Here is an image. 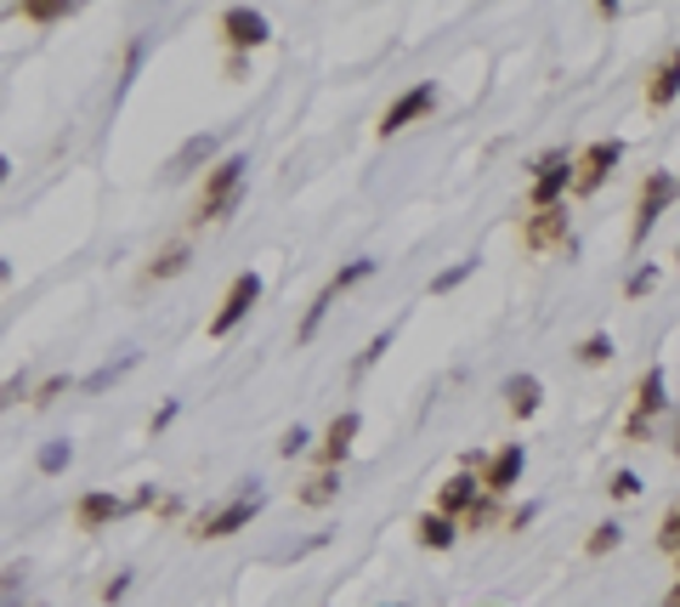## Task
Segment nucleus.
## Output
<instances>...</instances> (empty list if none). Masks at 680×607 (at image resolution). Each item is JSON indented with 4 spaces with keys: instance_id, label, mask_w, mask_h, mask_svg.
<instances>
[{
    "instance_id": "nucleus-1",
    "label": "nucleus",
    "mask_w": 680,
    "mask_h": 607,
    "mask_svg": "<svg viewBox=\"0 0 680 607\" xmlns=\"http://www.w3.org/2000/svg\"><path fill=\"white\" fill-rule=\"evenodd\" d=\"M245 171H250V159L245 154H227L216 171H211V182H204V199H199V216L193 222H222L238 205V182H245Z\"/></svg>"
},
{
    "instance_id": "nucleus-2",
    "label": "nucleus",
    "mask_w": 680,
    "mask_h": 607,
    "mask_svg": "<svg viewBox=\"0 0 680 607\" xmlns=\"http://www.w3.org/2000/svg\"><path fill=\"white\" fill-rule=\"evenodd\" d=\"M573 177H578V159H567V148H551L539 159V182H533V205L539 211H551L556 199H562V188H573Z\"/></svg>"
},
{
    "instance_id": "nucleus-3",
    "label": "nucleus",
    "mask_w": 680,
    "mask_h": 607,
    "mask_svg": "<svg viewBox=\"0 0 680 607\" xmlns=\"http://www.w3.org/2000/svg\"><path fill=\"white\" fill-rule=\"evenodd\" d=\"M256 512H261V494H238L233 505H222V512L199 517V522H193V539H227V533H238V528H250Z\"/></svg>"
},
{
    "instance_id": "nucleus-4",
    "label": "nucleus",
    "mask_w": 680,
    "mask_h": 607,
    "mask_svg": "<svg viewBox=\"0 0 680 607\" xmlns=\"http://www.w3.org/2000/svg\"><path fill=\"white\" fill-rule=\"evenodd\" d=\"M256 295H261V279H256V273H238V279H233L227 301H222V307H216V318H211V335H216V341L238 329V318H245V313L256 307Z\"/></svg>"
},
{
    "instance_id": "nucleus-5",
    "label": "nucleus",
    "mask_w": 680,
    "mask_h": 607,
    "mask_svg": "<svg viewBox=\"0 0 680 607\" xmlns=\"http://www.w3.org/2000/svg\"><path fill=\"white\" fill-rule=\"evenodd\" d=\"M680 193V182L669 177V171H658V177H646V188H641V205H635V233L630 239L635 245H646V233H653V222H658V211L669 205V199Z\"/></svg>"
},
{
    "instance_id": "nucleus-6",
    "label": "nucleus",
    "mask_w": 680,
    "mask_h": 607,
    "mask_svg": "<svg viewBox=\"0 0 680 607\" xmlns=\"http://www.w3.org/2000/svg\"><path fill=\"white\" fill-rule=\"evenodd\" d=\"M619 143H590L585 154H578V177H573V193H596L601 182H607V171L619 165Z\"/></svg>"
},
{
    "instance_id": "nucleus-7",
    "label": "nucleus",
    "mask_w": 680,
    "mask_h": 607,
    "mask_svg": "<svg viewBox=\"0 0 680 607\" xmlns=\"http://www.w3.org/2000/svg\"><path fill=\"white\" fill-rule=\"evenodd\" d=\"M216 148H222V137H216V131H204V137H188L177 154H170V165H165V182H182V177H193L199 165H211V159H216Z\"/></svg>"
},
{
    "instance_id": "nucleus-8",
    "label": "nucleus",
    "mask_w": 680,
    "mask_h": 607,
    "mask_svg": "<svg viewBox=\"0 0 680 607\" xmlns=\"http://www.w3.org/2000/svg\"><path fill=\"white\" fill-rule=\"evenodd\" d=\"M437 109V91L431 86H415V91H403L397 103L381 114V137H392V131H403L408 120H420V114H431Z\"/></svg>"
},
{
    "instance_id": "nucleus-9",
    "label": "nucleus",
    "mask_w": 680,
    "mask_h": 607,
    "mask_svg": "<svg viewBox=\"0 0 680 607\" xmlns=\"http://www.w3.org/2000/svg\"><path fill=\"white\" fill-rule=\"evenodd\" d=\"M522 245H528V250H556V245H567V211H562V205L539 211V216L522 227Z\"/></svg>"
},
{
    "instance_id": "nucleus-10",
    "label": "nucleus",
    "mask_w": 680,
    "mask_h": 607,
    "mask_svg": "<svg viewBox=\"0 0 680 607\" xmlns=\"http://www.w3.org/2000/svg\"><path fill=\"white\" fill-rule=\"evenodd\" d=\"M664 409V369H646L641 375V397H635V415H630V437H646L653 415Z\"/></svg>"
},
{
    "instance_id": "nucleus-11",
    "label": "nucleus",
    "mask_w": 680,
    "mask_h": 607,
    "mask_svg": "<svg viewBox=\"0 0 680 607\" xmlns=\"http://www.w3.org/2000/svg\"><path fill=\"white\" fill-rule=\"evenodd\" d=\"M222 29H227V41H233L238 52L267 41V18H261V12H250V7H227V12H222Z\"/></svg>"
},
{
    "instance_id": "nucleus-12",
    "label": "nucleus",
    "mask_w": 680,
    "mask_h": 607,
    "mask_svg": "<svg viewBox=\"0 0 680 607\" xmlns=\"http://www.w3.org/2000/svg\"><path fill=\"white\" fill-rule=\"evenodd\" d=\"M522 460H528V454H522V443L499 449V454H494V465H488V477H483V488H488V494H505L510 483L522 477Z\"/></svg>"
},
{
    "instance_id": "nucleus-13",
    "label": "nucleus",
    "mask_w": 680,
    "mask_h": 607,
    "mask_svg": "<svg viewBox=\"0 0 680 607\" xmlns=\"http://www.w3.org/2000/svg\"><path fill=\"white\" fill-rule=\"evenodd\" d=\"M646 97H653V109H669V103H675V97H680V46L669 52V63H664V69H658V80H653V86H646Z\"/></svg>"
},
{
    "instance_id": "nucleus-14",
    "label": "nucleus",
    "mask_w": 680,
    "mask_h": 607,
    "mask_svg": "<svg viewBox=\"0 0 680 607\" xmlns=\"http://www.w3.org/2000/svg\"><path fill=\"white\" fill-rule=\"evenodd\" d=\"M120 512H125V499H114V494H86L75 517H80V528H102V522H114Z\"/></svg>"
},
{
    "instance_id": "nucleus-15",
    "label": "nucleus",
    "mask_w": 680,
    "mask_h": 607,
    "mask_svg": "<svg viewBox=\"0 0 680 607\" xmlns=\"http://www.w3.org/2000/svg\"><path fill=\"white\" fill-rule=\"evenodd\" d=\"M471 505H476V477H471V471H454V477L442 483V517H449V512H471Z\"/></svg>"
},
{
    "instance_id": "nucleus-16",
    "label": "nucleus",
    "mask_w": 680,
    "mask_h": 607,
    "mask_svg": "<svg viewBox=\"0 0 680 607\" xmlns=\"http://www.w3.org/2000/svg\"><path fill=\"white\" fill-rule=\"evenodd\" d=\"M352 437H358V415H352V409H347V415H335V426L324 431V460L335 465L340 454L352 449Z\"/></svg>"
},
{
    "instance_id": "nucleus-17",
    "label": "nucleus",
    "mask_w": 680,
    "mask_h": 607,
    "mask_svg": "<svg viewBox=\"0 0 680 607\" xmlns=\"http://www.w3.org/2000/svg\"><path fill=\"white\" fill-rule=\"evenodd\" d=\"M136 358H143V352H120L114 363H102V369H91V375H86V392H109L114 381H125V375H131V369H136Z\"/></svg>"
},
{
    "instance_id": "nucleus-18",
    "label": "nucleus",
    "mask_w": 680,
    "mask_h": 607,
    "mask_svg": "<svg viewBox=\"0 0 680 607\" xmlns=\"http://www.w3.org/2000/svg\"><path fill=\"white\" fill-rule=\"evenodd\" d=\"M505 403H510L517 415H533V409H539V375H510V381H505Z\"/></svg>"
},
{
    "instance_id": "nucleus-19",
    "label": "nucleus",
    "mask_w": 680,
    "mask_h": 607,
    "mask_svg": "<svg viewBox=\"0 0 680 607\" xmlns=\"http://www.w3.org/2000/svg\"><path fill=\"white\" fill-rule=\"evenodd\" d=\"M420 546L426 551H449L454 546V522L449 517H420Z\"/></svg>"
},
{
    "instance_id": "nucleus-20",
    "label": "nucleus",
    "mask_w": 680,
    "mask_h": 607,
    "mask_svg": "<svg viewBox=\"0 0 680 607\" xmlns=\"http://www.w3.org/2000/svg\"><path fill=\"white\" fill-rule=\"evenodd\" d=\"M188 261H193V256H188V245H170V250H159V261L148 267V279H177Z\"/></svg>"
},
{
    "instance_id": "nucleus-21",
    "label": "nucleus",
    "mask_w": 680,
    "mask_h": 607,
    "mask_svg": "<svg viewBox=\"0 0 680 607\" xmlns=\"http://www.w3.org/2000/svg\"><path fill=\"white\" fill-rule=\"evenodd\" d=\"M68 460H75V443H68V437H57V443H46V449H41V471H46V477L68 471Z\"/></svg>"
},
{
    "instance_id": "nucleus-22",
    "label": "nucleus",
    "mask_w": 680,
    "mask_h": 607,
    "mask_svg": "<svg viewBox=\"0 0 680 607\" xmlns=\"http://www.w3.org/2000/svg\"><path fill=\"white\" fill-rule=\"evenodd\" d=\"M329 301H335V290H324L313 307H306V318H301V329H295V341H313L318 335V324H324V313H329Z\"/></svg>"
},
{
    "instance_id": "nucleus-23",
    "label": "nucleus",
    "mask_w": 680,
    "mask_h": 607,
    "mask_svg": "<svg viewBox=\"0 0 680 607\" xmlns=\"http://www.w3.org/2000/svg\"><path fill=\"white\" fill-rule=\"evenodd\" d=\"M619 539H624V528H619V522H601V528L585 539V551H590V557H607V551H619Z\"/></svg>"
},
{
    "instance_id": "nucleus-24",
    "label": "nucleus",
    "mask_w": 680,
    "mask_h": 607,
    "mask_svg": "<svg viewBox=\"0 0 680 607\" xmlns=\"http://www.w3.org/2000/svg\"><path fill=\"white\" fill-rule=\"evenodd\" d=\"M369 273H374V261H369V256H363V261H352V267H340V273H335V279H329V290H335V295H340V290H352V284H363V279H369Z\"/></svg>"
},
{
    "instance_id": "nucleus-25",
    "label": "nucleus",
    "mask_w": 680,
    "mask_h": 607,
    "mask_svg": "<svg viewBox=\"0 0 680 607\" xmlns=\"http://www.w3.org/2000/svg\"><path fill=\"white\" fill-rule=\"evenodd\" d=\"M471 273H476V261H454L449 273H437V279H431V295H449V290H454V284H465Z\"/></svg>"
},
{
    "instance_id": "nucleus-26",
    "label": "nucleus",
    "mask_w": 680,
    "mask_h": 607,
    "mask_svg": "<svg viewBox=\"0 0 680 607\" xmlns=\"http://www.w3.org/2000/svg\"><path fill=\"white\" fill-rule=\"evenodd\" d=\"M329 499H335V477H329V471H324V477H313V483L301 488V505H329Z\"/></svg>"
},
{
    "instance_id": "nucleus-27",
    "label": "nucleus",
    "mask_w": 680,
    "mask_h": 607,
    "mask_svg": "<svg viewBox=\"0 0 680 607\" xmlns=\"http://www.w3.org/2000/svg\"><path fill=\"white\" fill-rule=\"evenodd\" d=\"M23 12H29V18H41V23H52V18H68L75 7H63V0H29Z\"/></svg>"
},
{
    "instance_id": "nucleus-28",
    "label": "nucleus",
    "mask_w": 680,
    "mask_h": 607,
    "mask_svg": "<svg viewBox=\"0 0 680 607\" xmlns=\"http://www.w3.org/2000/svg\"><path fill=\"white\" fill-rule=\"evenodd\" d=\"M658 551H669V557H680V505L669 512V522H664V533H658Z\"/></svg>"
},
{
    "instance_id": "nucleus-29",
    "label": "nucleus",
    "mask_w": 680,
    "mask_h": 607,
    "mask_svg": "<svg viewBox=\"0 0 680 607\" xmlns=\"http://www.w3.org/2000/svg\"><path fill=\"white\" fill-rule=\"evenodd\" d=\"M578 358H585V363H607L612 358V341H607V335H590V341L578 347Z\"/></svg>"
},
{
    "instance_id": "nucleus-30",
    "label": "nucleus",
    "mask_w": 680,
    "mask_h": 607,
    "mask_svg": "<svg viewBox=\"0 0 680 607\" xmlns=\"http://www.w3.org/2000/svg\"><path fill=\"white\" fill-rule=\"evenodd\" d=\"M641 494V477L635 471H619V477H612V499H635Z\"/></svg>"
},
{
    "instance_id": "nucleus-31",
    "label": "nucleus",
    "mask_w": 680,
    "mask_h": 607,
    "mask_svg": "<svg viewBox=\"0 0 680 607\" xmlns=\"http://www.w3.org/2000/svg\"><path fill=\"white\" fill-rule=\"evenodd\" d=\"M306 443H313V437H306V431L295 426V431H284V443H279V454H284V460H295V454H306Z\"/></svg>"
},
{
    "instance_id": "nucleus-32",
    "label": "nucleus",
    "mask_w": 680,
    "mask_h": 607,
    "mask_svg": "<svg viewBox=\"0 0 680 607\" xmlns=\"http://www.w3.org/2000/svg\"><path fill=\"white\" fill-rule=\"evenodd\" d=\"M386 347H392V329H386V335H374V341H369V352H363V358H358V375H363V369H369V363H374V358H381V352H386Z\"/></svg>"
},
{
    "instance_id": "nucleus-33",
    "label": "nucleus",
    "mask_w": 680,
    "mask_h": 607,
    "mask_svg": "<svg viewBox=\"0 0 680 607\" xmlns=\"http://www.w3.org/2000/svg\"><path fill=\"white\" fill-rule=\"evenodd\" d=\"M68 386H75V381H68V375H52V381H46L41 392H34V403H52V397H63Z\"/></svg>"
},
{
    "instance_id": "nucleus-34",
    "label": "nucleus",
    "mask_w": 680,
    "mask_h": 607,
    "mask_svg": "<svg viewBox=\"0 0 680 607\" xmlns=\"http://www.w3.org/2000/svg\"><path fill=\"white\" fill-rule=\"evenodd\" d=\"M658 284V267H641V273L630 279V295H646V290H653Z\"/></svg>"
},
{
    "instance_id": "nucleus-35",
    "label": "nucleus",
    "mask_w": 680,
    "mask_h": 607,
    "mask_svg": "<svg viewBox=\"0 0 680 607\" xmlns=\"http://www.w3.org/2000/svg\"><path fill=\"white\" fill-rule=\"evenodd\" d=\"M125 591H131V573H120V580H109V585H102V602H109V607H114V602H120Z\"/></svg>"
},
{
    "instance_id": "nucleus-36",
    "label": "nucleus",
    "mask_w": 680,
    "mask_h": 607,
    "mask_svg": "<svg viewBox=\"0 0 680 607\" xmlns=\"http://www.w3.org/2000/svg\"><path fill=\"white\" fill-rule=\"evenodd\" d=\"M465 517H471V528H483V522H494V505L483 499V505H471V512H465Z\"/></svg>"
},
{
    "instance_id": "nucleus-37",
    "label": "nucleus",
    "mask_w": 680,
    "mask_h": 607,
    "mask_svg": "<svg viewBox=\"0 0 680 607\" xmlns=\"http://www.w3.org/2000/svg\"><path fill=\"white\" fill-rule=\"evenodd\" d=\"M664 607H680V585H675V591H669V602H664Z\"/></svg>"
},
{
    "instance_id": "nucleus-38",
    "label": "nucleus",
    "mask_w": 680,
    "mask_h": 607,
    "mask_svg": "<svg viewBox=\"0 0 680 607\" xmlns=\"http://www.w3.org/2000/svg\"><path fill=\"white\" fill-rule=\"evenodd\" d=\"M675 449H680V437H675Z\"/></svg>"
}]
</instances>
